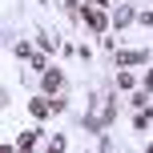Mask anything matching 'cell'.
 <instances>
[{
  "label": "cell",
  "instance_id": "9a60e30c",
  "mask_svg": "<svg viewBox=\"0 0 153 153\" xmlns=\"http://www.w3.org/2000/svg\"><path fill=\"white\" fill-rule=\"evenodd\" d=\"M137 28H153V8H145V12H137Z\"/></svg>",
  "mask_w": 153,
  "mask_h": 153
},
{
  "label": "cell",
  "instance_id": "8fae6325",
  "mask_svg": "<svg viewBox=\"0 0 153 153\" xmlns=\"http://www.w3.org/2000/svg\"><path fill=\"white\" fill-rule=\"evenodd\" d=\"M48 149H53V153L69 149V137H65V133H53V137H48Z\"/></svg>",
  "mask_w": 153,
  "mask_h": 153
},
{
  "label": "cell",
  "instance_id": "8992f818",
  "mask_svg": "<svg viewBox=\"0 0 153 153\" xmlns=\"http://www.w3.org/2000/svg\"><path fill=\"white\" fill-rule=\"evenodd\" d=\"M36 53H40V48H36V40H16V45H12V56H16V61H24V65H28Z\"/></svg>",
  "mask_w": 153,
  "mask_h": 153
},
{
  "label": "cell",
  "instance_id": "52a82bcc",
  "mask_svg": "<svg viewBox=\"0 0 153 153\" xmlns=\"http://www.w3.org/2000/svg\"><path fill=\"white\" fill-rule=\"evenodd\" d=\"M36 145H40V129H24L16 137V149H36Z\"/></svg>",
  "mask_w": 153,
  "mask_h": 153
},
{
  "label": "cell",
  "instance_id": "7a4b0ae2",
  "mask_svg": "<svg viewBox=\"0 0 153 153\" xmlns=\"http://www.w3.org/2000/svg\"><path fill=\"white\" fill-rule=\"evenodd\" d=\"M28 117L45 125L48 117H53V97H48V93H32L28 97Z\"/></svg>",
  "mask_w": 153,
  "mask_h": 153
},
{
  "label": "cell",
  "instance_id": "ba28073f",
  "mask_svg": "<svg viewBox=\"0 0 153 153\" xmlns=\"http://www.w3.org/2000/svg\"><path fill=\"white\" fill-rule=\"evenodd\" d=\"M149 93H153V89H145V85H137V89L129 93V101H133V109H145V105H149Z\"/></svg>",
  "mask_w": 153,
  "mask_h": 153
},
{
  "label": "cell",
  "instance_id": "30bf717a",
  "mask_svg": "<svg viewBox=\"0 0 153 153\" xmlns=\"http://www.w3.org/2000/svg\"><path fill=\"white\" fill-rule=\"evenodd\" d=\"M36 48H45V53H56V40L48 36V28H40V32H36Z\"/></svg>",
  "mask_w": 153,
  "mask_h": 153
},
{
  "label": "cell",
  "instance_id": "5bb4252c",
  "mask_svg": "<svg viewBox=\"0 0 153 153\" xmlns=\"http://www.w3.org/2000/svg\"><path fill=\"white\" fill-rule=\"evenodd\" d=\"M53 113H69V97H65V93L53 97Z\"/></svg>",
  "mask_w": 153,
  "mask_h": 153
},
{
  "label": "cell",
  "instance_id": "3957f363",
  "mask_svg": "<svg viewBox=\"0 0 153 153\" xmlns=\"http://www.w3.org/2000/svg\"><path fill=\"white\" fill-rule=\"evenodd\" d=\"M40 93H48V97H56V93H65V73L56 69V65H48V69L40 73Z\"/></svg>",
  "mask_w": 153,
  "mask_h": 153
},
{
  "label": "cell",
  "instance_id": "e0dca14e",
  "mask_svg": "<svg viewBox=\"0 0 153 153\" xmlns=\"http://www.w3.org/2000/svg\"><path fill=\"white\" fill-rule=\"evenodd\" d=\"M149 61H153V48H149Z\"/></svg>",
  "mask_w": 153,
  "mask_h": 153
},
{
  "label": "cell",
  "instance_id": "2e32d148",
  "mask_svg": "<svg viewBox=\"0 0 153 153\" xmlns=\"http://www.w3.org/2000/svg\"><path fill=\"white\" fill-rule=\"evenodd\" d=\"M141 85H145V89H153V61L141 69Z\"/></svg>",
  "mask_w": 153,
  "mask_h": 153
},
{
  "label": "cell",
  "instance_id": "9c48e42d",
  "mask_svg": "<svg viewBox=\"0 0 153 153\" xmlns=\"http://www.w3.org/2000/svg\"><path fill=\"white\" fill-rule=\"evenodd\" d=\"M48 56H53V53H45V48H40V53H36V56H32V61H28V69H32V73H45L48 65H53V61H48Z\"/></svg>",
  "mask_w": 153,
  "mask_h": 153
},
{
  "label": "cell",
  "instance_id": "5b68a950",
  "mask_svg": "<svg viewBox=\"0 0 153 153\" xmlns=\"http://www.w3.org/2000/svg\"><path fill=\"white\" fill-rule=\"evenodd\" d=\"M113 85H117V89H121V93H133V89H137V85H141V76L133 73V69H117V76H113Z\"/></svg>",
  "mask_w": 153,
  "mask_h": 153
},
{
  "label": "cell",
  "instance_id": "277c9868",
  "mask_svg": "<svg viewBox=\"0 0 153 153\" xmlns=\"http://www.w3.org/2000/svg\"><path fill=\"white\" fill-rule=\"evenodd\" d=\"M113 28H117V32L137 28V8H133V4H117V8H113Z\"/></svg>",
  "mask_w": 153,
  "mask_h": 153
},
{
  "label": "cell",
  "instance_id": "7c38bea8",
  "mask_svg": "<svg viewBox=\"0 0 153 153\" xmlns=\"http://www.w3.org/2000/svg\"><path fill=\"white\" fill-rule=\"evenodd\" d=\"M101 48H105V56L117 53V36H113V32H105V36H101Z\"/></svg>",
  "mask_w": 153,
  "mask_h": 153
},
{
  "label": "cell",
  "instance_id": "4fadbf2b",
  "mask_svg": "<svg viewBox=\"0 0 153 153\" xmlns=\"http://www.w3.org/2000/svg\"><path fill=\"white\" fill-rule=\"evenodd\" d=\"M97 149H101V153H113V137H109V129L97 133Z\"/></svg>",
  "mask_w": 153,
  "mask_h": 153
},
{
  "label": "cell",
  "instance_id": "6da1fadb",
  "mask_svg": "<svg viewBox=\"0 0 153 153\" xmlns=\"http://www.w3.org/2000/svg\"><path fill=\"white\" fill-rule=\"evenodd\" d=\"M113 65H117V69H145V65H149V53H145V48H117V53H113Z\"/></svg>",
  "mask_w": 153,
  "mask_h": 153
}]
</instances>
